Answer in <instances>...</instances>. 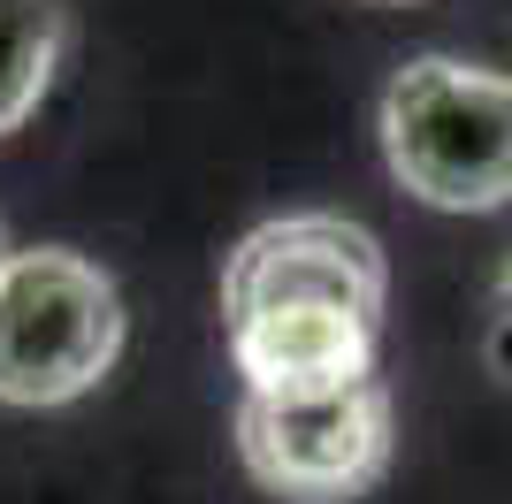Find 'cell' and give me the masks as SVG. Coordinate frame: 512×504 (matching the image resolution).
<instances>
[{
    "instance_id": "cell-2",
    "label": "cell",
    "mask_w": 512,
    "mask_h": 504,
    "mask_svg": "<svg viewBox=\"0 0 512 504\" xmlns=\"http://www.w3.org/2000/svg\"><path fill=\"white\" fill-rule=\"evenodd\" d=\"M123 352V298L85 252L39 245L0 268V405H69Z\"/></svg>"
},
{
    "instance_id": "cell-7",
    "label": "cell",
    "mask_w": 512,
    "mask_h": 504,
    "mask_svg": "<svg viewBox=\"0 0 512 504\" xmlns=\"http://www.w3.org/2000/svg\"><path fill=\"white\" fill-rule=\"evenodd\" d=\"M8 252H16V245H8V230H0V268H8Z\"/></svg>"
},
{
    "instance_id": "cell-4",
    "label": "cell",
    "mask_w": 512,
    "mask_h": 504,
    "mask_svg": "<svg viewBox=\"0 0 512 504\" xmlns=\"http://www.w3.org/2000/svg\"><path fill=\"white\" fill-rule=\"evenodd\" d=\"M299 298H329V306L383 321V298H390L383 245L360 222H344V214L260 222L222 268V321L253 314V306H299Z\"/></svg>"
},
{
    "instance_id": "cell-3",
    "label": "cell",
    "mask_w": 512,
    "mask_h": 504,
    "mask_svg": "<svg viewBox=\"0 0 512 504\" xmlns=\"http://www.w3.org/2000/svg\"><path fill=\"white\" fill-rule=\"evenodd\" d=\"M237 451L260 489L291 504H352L390 466V398L375 375L321 390V398H253L245 390Z\"/></svg>"
},
{
    "instance_id": "cell-1",
    "label": "cell",
    "mask_w": 512,
    "mask_h": 504,
    "mask_svg": "<svg viewBox=\"0 0 512 504\" xmlns=\"http://www.w3.org/2000/svg\"><path fill=\"white\" fill-rule=\"evenodd\" d=\"M390 176L444 214H482L512 199V77L474 62H406L383 92Z\"/></svg>"
},
{
    "instance_id": "cell-6",
    "label": "cell",
    "mask_w": 512,
    "mask_h": 504,
    "mask_svg": "<svg viewBox=\"0 0 512 504\" xmlns=\"http://www.w3.org/2000/svg\"><path fill=\"white\" fill-rule=\"evenodd\" d=\"M62 39H69L62 0H0V138L46 100Z\"/></svg>"
},
{
    "instance_id": "cell-5",
    "label": "cell",
    "mask_w": 512,
    "mask_h": 504,
    "mask_svg": "<svg viewBox=\"0 0 512 504\" xmlns=\"http://www.w3.org/2000/svg\"><path fill=\"white\" fill-rule=\"evenodd\" d=\"M222 329H230V359L253 398H321V390L375 375L383 321L329 306V298H299V306H253Z\"/></svg>"
}]
</instances>
